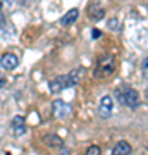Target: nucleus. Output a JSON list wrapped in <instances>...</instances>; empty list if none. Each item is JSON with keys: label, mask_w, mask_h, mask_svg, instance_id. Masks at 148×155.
<instances>
[{"label": "nucleus", "mask_w": 148, "mask_h": 155, "mask_svg": "<svg viewBox=\"0 0 148 155\" xmlns=\"http://www.w3.org/2000/svg\"><path fill=\"white\" fill-rule=\"evenodd\" d=\"M115 71V57L110 54H105L97 61V67H95V76L97 78H109L112 76Z\"/></svg>", "instance_id": "f257e3e1"}, {"label": "nucleus", "mask_w": 148, "mask_h": 155, "mask_svg": "<svg viewBox=\"0 0 148 155\" xmlns=\"http://www.w3.org/2000/svg\"><path fill=\"white\" fill-rule=\"evenodd\" d=\"M117 97H119V102L122 105L129 107V109H136L140 105V93L134 88H129V86L119 88L117 90Z\"/></svg>", "instance_id": "f03ea898"}, {"label": "nucleus", "mask_w": 148, "mask_h": 155, "mask_svg": "<svg viewBox=\"0 0 148 155\" xmlns=\"http://www.w3.org/2000/svg\"><path fill=\"white\" fill-rule=\"evenodd\" d=\"M52 110H54V116L57 119H66V117L71 116V105H67L66 102H62V100H54V104H52Z\"/></svg>", "instance_id": "7ed1b4c3"}, {"label": "nucleus", "mask_w": 148, "mask_h": 155, "mask_svg": "<svg viewBox=\"0 0 148 155\" xmlns=\"http://www.w3.org/2000/svg\"><path fill=\"white\" fill-rule=\"evenodd\" d=\"M112 112H114V100H112L110 95H105L98 104V114L104 117V119H109V117L112 116Z\"/></svg>", "instance_id": "20e7f679"}, {"label": "nucleus", "mask_w": 148, "mask_h": 155, "mask_svg": "<svg viewBox=\"0 0 148 155\" xmlns=\"http://www.w3.org/2000/svg\"><path fill=\"white\" fill-rule=\"evenodd\" d=\"M104 16H105V9L100 2H91L88 5V17L91 21H100V19H104Z\"/></svg>", "instance_id": "39448f33"}, {"label": "nucleus", "mask_w": 148, "mask_h": 155, "mask_svg": "<svg viewBox=\"0 0 148 155\" xmlns=\"http://www.w3.org/2000/svg\"><path fill=\"white\" fill-rule=\"evenodd\" d=\"M0 66L7 69V71H11V69H16L19 66V57L16 54H4L2 59H0Z\"/></svg>", "instance_id": "423d86ee"}, {"label": "nucleus", "mask_w": 148, "mask_h": 155, "mask_svg": "<svg viewBox=\"0 0 148 155\" xmlns=\"http://www.w3.org/2000/svg\"><path fill=\"white\" fill-rule=\"evenodd\" d=\"M11 129H12V133L16 134V136H21V134L26 133V121H24V117L22 116L14 117L12 122H11Z\"/></svg>", "instance_id": "0eeeda50"}, {"label": "nucleus", "mask_w": 148, "mask_h": 155, "mask_svg": "<svg viewBox=\"0 0 148 155\" xmlns=\"http://www.w3.org/2000/svg\"><path fill=\"white\" fill-rule=\"evenodd\" d=\"M83 78H84V69L83 67H77V69L71 71V74H67V88L79 84L83 81Z\"/></svg>", "instance_id": "6e6552de"}, {"label": "nucleus", "mask_w": 148, "mask_h": 155, "mask_svg": "<svg viewBox=\"0 0 148 155\" xmlns=\"http://www.w3.org/2000/svg\"><path fill=\"white\" fill-rule=\"evenodd\" d=\"M64 88H67V76H57L50 81V91L52 93H61Z\"/></svg>", "instance_id": "1a4fd4ad"}, {"label": "nucleus", "mask_w": 148, "mask_h": 155, "mask_svg": "<svg viewBox=\"0 0 148 155\" xmlns=\"http://www.w3.org/2000/svg\"><path fill=\"white\" fill-rule=\"evenodd\" d=\"M131 152H133V148L127 141H117V145L112 148L114 155H124V153H131Z\"/></svg>", "instance_id": "9d476101"}, {"label": "nucleus", "mask_w": 148, "mask_h": 155, "mask_svg": "<svg viewBox=\"0 0 148 155\" xmlns=\"http://www.w3.org/2000/svg\"><path fill=\"white\" fill-rule=\"evenodd\" d=\"M77 16H79V11H77V9H71V11H69L66 16L61 19L62 26H71V24H74L76 19H77Z\"/></svg>", "instance_id": "9b49d317"}, {"label": "nucleus", "mask_w": 148, "mask_h": 155, "mask_svg": "<svg viewBox=\"0 0 148 155\" xmlns=\"http://www.w3.org/2000/svg\"><path fill=\"white\" fill-rule=\"evenodd\" d=\"M43 141L48 145V147H52V148H61L62 145H64L62 140H61V136H57V134H47Z\"/></svg>", "instance_id": "f8f14e48"}, {"label": "nucleus", "mask_w": 148, "mask_h": 155, "mask_svg": "<svg viewBox=\"0 0 148 155\" xmlns=\"http://www.w3.org/2000/svg\"><path fill=\"white\" fill-rule=\"evenodd\" d=\"M100 152H102V150H100L98 145H91V147H88V150H86L88 155H98Z\"/></svg>", "instance_id": "ddd939ff"}, {"label": "nucleus", "mask_w": 148, "mask_h": 155, "mask_svg": "<svg viewBox=\"0 0 148 155\" xmlns=\"http://www.w3.org/2000/svg\"><path fill=\"white\" fill-rule=\"evenodd\" d=\"M141 71H143V76H145V79L148 81V57L143 61V64H141Z\"/></svg>", "instance_id": "4468645a"}, {"label": "nucleus", "mask_w": 148, "mask_h": 155, "mask_svg": "<svg viewBox=\"0 0 148 155\" xmlns=\"http://www.w3.org/2000/svg\"><path fill=\"white\" fill-rule=\"evenodd\" d=\"M5 86V78H4V74L0 72V88H4Z\"/></svg>", "instance_id": "2eb2a0df"}, {"label": "nucleus", "mask_w": 148, "mask_h": 155, "mask_svg": "<svg viewBox=\"0 0 148 155\" xmlns=\"http://www.w3.org/2000/svg\"><path fill=\"white\" fill-rule=\"evenodd\" d=\"M100 35H102V33H100V31H97V29H95V31H93V38H97V36H100Z\"/></svg>", "instance_id": "dca6fc26"}]
</instances>
